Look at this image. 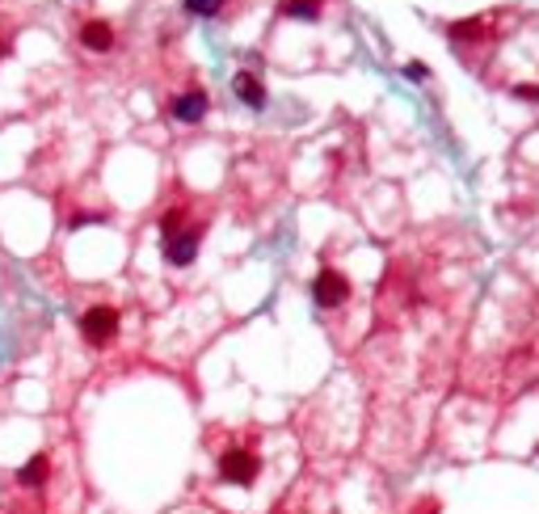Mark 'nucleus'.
Returning <instances> with one entry per match:
<instances>
[{
    "mask_svg": "<svg viewBox=\"0 0 539 514\" xmlns=\"http://www.w3.org/2000/svg\"><path fill=\"white\" fill-rule=\"evenodd\" d=\"M80 333H85L93 346H105V342L118 333V312H114V308H105V303L89 308V312L80 317Z\"/></svg>",
    "mask_w": 539,
    "mask_h": 514,
    "instance_id": "f257e3e1",
    "label": "nucleus"
},
{
    "mask_svg": "<svg viewBox=\"0 0 539 514\" xmlns=\"http://www.w3.org/2000/svg\"><path fill=\"white\" fill-rule=\"evenodd\" d=\"M220 477L228 481V485H253L257 481V455L253 451H228L224 459H220Z\"/></svg>",
    "mask_w": 539,
    "mask_h": 514,
    "instance_id": "f03ea898",
    "label": "nucleus"
},
{
    "mask_svg": "<svg viewBox=\"0 0 539 514\" xmlns=\"http://www.w3.org/2000/svg\"><path fill=\"white\" fill-rule=\"evenodd\" d=\"M312 295H316V303H320V308H342V303H346V295H350V283H346L337 270H320V274H316V283H312Z\"/></svg>",
    "mask_w": 539,
    "mask_h": 514,
    "instance_id": "7ed1b4c3",
    "label": "nucleus"
},
{
    "mask_svg": "<svg viewBox=\"0 0 539 514\" xmlns=\"http://www.w3.org/2000/svg\"><path fill=\"white\" fill-rule=\"evenodd\" d=\"M198 236H202L198 228L194 232H177L173 240H165V257H169L173 266H190L194 257H198Z\"/></svg>",
    "mask_w": 539,
    "mask_h": 514,
    "instance_id": "20e7f679",
    "label": "nucleus"
},
{
    "mask_svg": "<svg viewBox=\"0 0 539 514\" xmlns=\"http://www.w3.org/2000/svg\"><path fill=\"white\" fill-rule=\"evenodd\" d=\"M206 106H211L206 93H202V89H190V93H182V97L173 101V114H177L182 123H198V118L206 114Z\"/></svg>",
    "mask_w": 539,
    "mask_h": 514,
    "instance_id": "39448f33",
    "label": "nucleus"
},
{
    "mask_svg": "<svg viewBox=\"0 0 539 514\" xmlns=\"http://www.w3.org/2000/svg\"><path fill=\"white\" fill-rule=\"evenodd\" d=\"M236 97L245 101V106H253V110L265 106V89H261V80H257L253 72H240V76H236Z\"/></svg>",
    "mask_w": 539,
    "mask_h": 514,
    "instance_id": "423d86ee",
    "label": "nucleus"
},
{
    "mask_svg": "<svg viewBox=\"0 0 539 514\" xmlns=\"http://www.w3.org/2000/svg\"><path fill=\"white\" fill-rule=\"evenodd\" d=\"M80 42H85L89 51H105V46L114 42V30L105 26V21H85V26H80Z\"/></svg>",
    "mask_w": 539,
    "mask_h": 514,
    "instance_id": "0eeeda50",
    "label": "nucleus"
},
{
    "mask_svg": "<svg viewBox=\"0 0 539 514\" xmlns=\"http://www.w3.org/2000/svg\"><path fill=\"white\" fill-rule=\"evenodd\" d=\"M46 477H51V459H46V455H34L30 464H21V472H17V481H21V485H30V489H34V485H42Z\"/></svg>",
    "mask_w": 539,
    "mask_h": 514,
    "instance_id": "6e6552de",
    "label": "nucleus"
},
{
    "mask_svg": "<svg viewBox=\"0 0 539 514\" xmlns=\"http://www.w3.org/2000/svg\"><path fill=\"white\" fill-rule=\"evenodd\" d=\"M283 13H287V17L316 21V17H320V5H316V0H295V5H283Z\"/></svg>",
    "mask_w": 539,
    "mask_h": 514,
    "instance_id": "1a4fd4ad",
    "label": "nucleus"
},
{
    "mask_svg": "<svg viewBox=\"0 0 539 514\" xmlns=\"http://www.w3.org/2000/svg\"><path fill=\"white\" fill-rule=\"evenodd\" d=\"M182 220H186V211H182V207H173V211H169L165 220H160V232H165V240H173V236H177Z\"/></svg>",
    "mask_w": 539,
    "mask_h": 514,
    "instance_id": "9d476101",
    "label": "nucleus"
},
{
    "mask_svg": "<svg viewBox=\"0 0 539 514\" xmlns=\"http://www.w3.org/2000/svg\"><path fill=\"white\" fill-rule=\"evenodd\" d=\"M186 9H190V13H198V17H215L224 5H220V0H186Z\"/></svg>",
    "mask_w": 539,
    "mask_h": 514,
    "instance_id": "9b49d317",
    "label": "nucleus"
},
{
    "mask_svg": "<svg viewBox=\"0 0 539 514\" xmlns=\"http://www.w3.org/2000/svg\"><path fill=\"white\" fill-rule=\"evenodd\" d=\"M468 34H480V26L476 21H455L451 26V38H468Z\"/></svg>",
    "mask_w": 539,
    "mask_h": 514,
    "instance_id": "f8f14e48",
    "label": "nucleus"
},
{
    "mask_svg": "<svg viewBox=\"0 0 539 514\" xmlns=\"http://www.w3.org/2000/svg\"><path fill=\"white\" fill-rule=\"evenodd\" d=\"M405 76H409V80H425V76H430V68H425L421 60H413V64H405Z\"/></svg>",
    "mask_w": 539,
    "mask_h": 514,
    "instance_id": "ddd939ff",
    "label": "nucleus"
},
{
    "mask_svg": "<svg viewBox=\"0 0 539 514\" xmlns=\"http://www.w3.org/2000/svg\"><path fill=\"white\" fill-rule=\"evenodd\" d=\"M514 93H518V97H522V101H539V89H535V85H518V89H514Z\"/></svg>",
    "mask_w": 539,
    "mask_h": 514,
    "instance_id": "4468645a",
    "label": "nucleus"
}]
</instances>
